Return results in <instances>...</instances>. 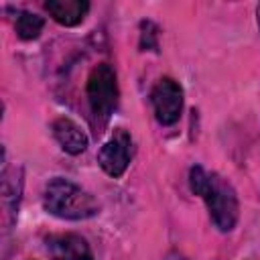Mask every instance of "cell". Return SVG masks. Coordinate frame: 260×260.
Masks as SVG:
<instances>
[{"instance_id": "6da1fadb", "label": "cell", "mask_w": 260, "mask_h": 260, "mask_svg": "<svg viewBox=\"0 0 260 260\" xmlns=\"http://www.w3.org/2000/svg\"><path fill=\"white\" fill-rule=\"evenodd\" d=\"M189 187L205 201L209 217L219 232H232L236 228L240 203L236 189L228 179H223L219 173L205 171L201 165H195L189 171Z\"/></svg>"}, {"instance_id": "7a4b0ae2", "label": "cell", "mask_w": 260, "mask_h": 260, "mask_svg": "<svg viewBox=\"0 0 260 260\" xmlns=\"http://www.w3.org/2000/svg\"><path fill=\"white\" fill-rule=\"evenodd\" d=\"M43 205L51 215L73 221L93 217L100 211V203L93 199L91 193L63 177H55L47 183L43 193Z\"/></svg>"}, {"instance_id": "3957f363", "label": "cell", "mask_w": 260, "mask_h": 260, "mask_svg": "<svg viewBox=\"0 0 260 260\" xmlns=\"http://www.w3.org/2000/svg\"><path fill=\"white\" fill-rule=\"evenodd\" d=\"M85 95L93 118L106 124L118 106V79L110 63H100L91 69L85 85Z\"/></svg>"}, {"instance_id": "277c9868", "label": "cell", "mask_w": 260, "mask_h": 260, "mask_svg": "<svg viewBox=\"0 0 260 260\" xmlns=\"http://www.w3.org/2000/svg\"><path fill=\"white\" fill-rule=\"evenodd\" d=\"M150 102L158 124L171 126L183 112V87L173 77H160L150 91Z\"/></svg>"}, {"instance_id": "5b68a950", "label": "cell", "mask_w": 260, "mask_h": 260, "mask_svg": "<svg viewBox=\"0 0 260 260\" xmlns=\"http://www.w3.org/2000/svg\"><path fill=\"white\" fill-rule=\"evenodd\" d=\"M132 158V138L124 128H116L112 138L100 148L98 162L102 171L114 179L122 177Z\"/></svg>"}, {"instance_id": "8992f818", "label": "cell", "mask_w": 260, "mask_h": 260, "mask_svg": "<svg viewBox=\"0 0 260 260\" xmlns=\"http://www.w3.org/2000/svg\"><path fill=\"white\" fill-rule=\"evenodd\" d=\"M53 260H93L89 244L77 234H59L47 240Z\"/></svg>"}, {"instance_id": "52a82bcc", "label": "cell", "mask_w": 260, "mask_h": 260, "mask_svg": "<svg viewBox=\"0 0 260 260\" xmlns=\"http://www.w3.org/2000/svg\"><path fill=\"white\" fill-rule=\"evenodd\" d=\"M51 132L59 146L69 154H81L87 148V134L69 118H57L51 124Z\"/></svg>"}, {"instance_id": "ba28073f", "label": "cell", "mask_w": 260, "mask_h": 260, "mask_svg": "<svg viewBox=\"0 0 260 260\" xmlns=\"http://www.w3.org/2000/svg\"><path fill=\"white\" fill-rule=\"evenodd\" d=\"M45 10L51 14V18L63 26H75L79 24L87 12H89V2L85 0H47Z\"/></svg>"}, {"instance_id": "9c48e42d", "label": "cell", "mask_w": 260, "mask_h": 260, "mask_svg": "<svg viewBox=\"0 0 260 260\" xmlns=\"http://www.w3.org/2000/svg\"><path fill=\"white\" fill-rule=\"evenodd\" d=\"M45 26V20L43 16L35 14V12H28V10H18L16 12V22H14V28H16V35L22 39V41H32L41 35Z\"/></svg>"}, {"instance_id": "30bf717a", "label": "cell", "mask_w": 260, "mask_h": 260, "mask_svg": "<svg viewBox=\"0 0 260 260\" xmlns=\"http://www.w3.org/2000/svg\"><path fill=\"white\" fill-rule=\"evenodd\" d=\"M140 49L142 51H156L158 49V28L150 20H144L140 24Z\"/></svg>"}, {"instance_id": "8fae6325", "label": "cell", "mask_w": 260, "mask_h": 260, "mask_svg": "<svg viewBox=\"0 0 260 260\" xmlns=\"http://www.w3.org/2000/svg\"><path fill=\"white\" fill-rule=\"evenodd\" d=\"M256 18H258V28H260V4L256 6Z\"/></svg>"}]
</instances>
